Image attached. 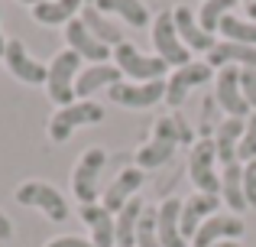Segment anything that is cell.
Here are the masks:
<instances>
[{
  "instance_id": "1",
  "label": "cell",
  "mask_w": 256,
  "mask_h": 247,
  "mask_svg": "<svg viewBox=\"0 0 256 247\" xmlns=\"http://www.w3.org/2000/svg\"><path fill=\"white\" fill-rule=\"evenodd\" d=\"M178 143H192V130L182 117H162L156 124V133L146 146H140L136 153V166L140 169H152V166H162L166 159H172L175 146Z\"/></svg>"
},
{
  "instance_id": "2",
  "label": "cell",
  "mask_w": 256,
  "mask_h": 247,
  "mask_svg": "<svg viewBox=\"0 0 256 247\" xmlns=\"http://www.w3.org/2000/svg\"><path fill=\"white\" fill-rule=\"evenodd\" d=\"M82 69V56L78 52H58L49 65V78H46V91L58 108H68L75 101V75Z\"/></svg>"
},
{
  "instance_id": "3",
  "label": "cell",
  "mask_w": 256,
  "mask_h": 247,
  "mask_svg": "<svg viewBox=\"0 0 256 247\" xmlns=\"http://www.w3.org/2000/svg\"><path fill=\"white\" fill-rule=\"evenodd\" d=\"M152 46H156L159 59H162L166 65H175V69H185V65L192 62V56H188V46L182 43L178 30H175L172 10H162V13L156 17V23H152Z\"/></svg>"
},
{
  "instance_id": "4",
  "label": "cell",
  "mask_w": 256,
  "mask_h": 247,
  "mask_svg": "<svg viewBox=\"0 0 256 247\" xmlns=\"http://www.w3.org/2000/svg\"><path fill=\"white\" fill-rule=\"evenodd\" d=\"M107 163V153L100 150V146H91V150H84L82 156H78V166H75V176H72V192H75V198L82 205H94V198H98V176L100 169H104Z\"/></svg>"
},
{
  "instance_id": "5",
  "label": "cell",
  "mask_w": 256,
  "mask_h": 247,
  "mask_svg": "<svg viewBox=\"0 0 256 247\" xmlns=\"http://www.w3.org/2000/svg\"><path fill=\"white\" fill-rule=\"evenodd\" d=\"M114 59H117V69L124 72V75H130L133 82H156V78H162L166 69H169L159 56H143L133 43H120L117 49H114Z\"/></svg>"
},
{
  "instance_id": "6",
  "label": "cell",
  "mask_w": 256,
  "mask_h": 247,
  "mask_svg": "<svg viewBox=\"0 0 256 247\" xmlns=\"http://www.w3.org/2000/svg\"><path fill=\"white\" fill-rule=\"evenodd\" d=\"M104 121V108L94 101H78V104H68V108H58L56 114H52L49 121V137L56 140V143H62V140L72 137V130L82 124H98Z\"/></svg>"
},
{
  "instance_id": "7",
  "label": "cell",
  "mask_w": 256,
  "mask_h": 247,
  "mask_svg": "<svg viewBox=\"0 0 256 247\" xmlns=\"http://www.w3.org/2000/svg\"><path fill=\"white\" fill-rule=\"evenodd\" d=\"M218 163V150H214V140H198L192 150V163H188V176L198 185V192L204 195H220V179L214 172Z\"/></svg>"
},
{
  "instance_id": "8",
  "label": "cell",
  "mask_w": 256,
  "mask_h": 247,
  "mask_svg": "<svg viewBox=\"0 0 256 247\" xmlns=\"http://www.w3.org/2000/svg\"><path fill=\"white\" fill-rule=\"evenodd\" d=\"M107 98L120 108H152L156 101L166 98V82L156 78V82H143V85H133V82H117L107 88Z\"/></svg>"
},
{
  "instance_id": "9",
  "label": "cell",
  "mask_w": 256,
  "mask_h": 247,
  "mask_svg": "<svg viewBox=\"0 0 256 247\" xmlns=\"http://www.w3.org/2000/svg\"><path fill=\"white\" fill-rule=\"evenodd\" d=\"M214 98H218V104L230 117L246 121V117L253 114V108L244 98V88H240V65H224V69H218V91H214Z\"/></svg>"
},
{
  "instance_id": "10",
  "label": "cell",
  "mask_w": 256,
  "mask_h": 247,
  "mask_svg": "<svg viewBox=\"0 0 256 247\" xmlns=\"http://www.w3.org/2000/svg\"><path fill=\"white\" fill-rule=\"evenodd\" d=\"M16 202L20 205H32V208H42L52 221H65L68 218V205L58 195L56 185L49 182H23L16 189Z\"/></svg>"
},
{
  "instance_id": "11",
  "label": "cell",
  "mask_w": 256,
  "mask_h": 247,
  "mask_svg": "<svg viewBox=\"0 0 256 247\" xmlns=\"http://www.w3.org/2000/svg\"><path fill=\"white\" fill-rule=\"evenodd\" d=\"M211 72L214 69L208 62H188L185 69H175V75L166 82V101H169V108H182L194 85L211 82Z\"/></svg>"
},
{
  "instance_id": "12",
  "label": "cell",
  "mask_w": 256,
  "mask_h": 247,
  "mask_svg": "<svg viewBox=\"0 0 256 247\" xmlns=\"http://www.w3.org/2000/svg\"><path fill=\"white\" fill-rule=\"evenodd\" d=\"M4 62H6V69H10L20 82H26V85H42L46 78H49V69H46L42 62H36V59L26 56V49H23L20 39H10V43H6Z\"/></svg>"
},
{
  "instance_id": "13",
  "label": "cell",
  "mask_w": 256,
  "mask_h": 247,
  "mask_svg": "<svg viewBox=\"0 0 256 247\" xmlns=\"http://www.w3.org/2000/svg\"><path fill=\"white\" fill-rule=\"evenodd\" d=\"M244 234V221L237 215H211L194 234V247H211L220 241H237Z\"/></svg>"
},
{
  "instance_id": "14",
  "label": "cell",
  "mask_w": 256,
  "mask_h": 247,
  "mask_svg": "<svg viewBox=\"0 0 256 247\" xmlns=\"http://www.w3.org/2000/svg\"><path fill=\"white\" fill-rule=\"evenodd\" d=\"M218 205H220V195H192L185 205H182V237H194L198 228L208 221L211 215H218Z\"/></svg>"
},
{
  "instance_id": "15",
  "label": "cell",
  "mask_w": 256,
  "mask_h": 247,
  "mask_svg": "<svg viewBox=\"0 0 256 247\" xmlns=\"http://www.w3.org/2000/svg\"><path fill=\"white\" fill-rule=\"evenodd\" d=\"M65 39H68L72 52H78L82 59H91V62H98V65H107V59H110V46L98 43V39L88 33V26H84L78 17L68 23V30H65Z\"/></svg>"
},
{
  "instance_id": "16",
  "label": "cell",
  "mask_w": 256,
  "mask_h": 247,
  "mask_svg": "<svg viewBox=\"0 0 256 247\" xmlns=\"http://www.w3.org/2000/svg\"><path fill=\"white\" fill-rule=\"evenodd\" d=\"M172 20H175V30H178V36H182V43L188 46V49H194V52H211L214 46V36L211 33H204L198 26V20L192 17V10H188L185 4H178L172 10Z\"/></svg>"
},
{
  "instance_id": "17",
  "label": "cell",
  "mask_w": 256,
  "mask_h": 247,
  "mask_svg": "<svg viewBox=\"0 0 256 247\" xmlns=\"http://www.w3.org/2000/svg\"><path fill=\"white\" fill-rule=\"evenodd\" d=\"M156 231H159V244L162 247H188V241L182 237V202L178 198H166L159 205Z\"/></svg>"
},
{
  "instance_id": "18",
  "label": "cell",
  "mask_w": 256,
  "mask_h": 247,
  "mask_svg": "<svg viewBox=\"0 0 256 247\" xmlns=\"http://www.w3.org/2000/svg\"><path fill=\"white\" fill-rule=\"evenodd\" d=\"M143 185V169L133 166V169H124L104 192V208L107 211H120L130 198H136V189Z\"/></svg>"
},
{
  "instance_id": "19",
  "label": "cell",
  "mask_w": 256,
  "mask_h": 247,
  "mask_svg": "<svg viewBox=\"0 0 256 247\" xmlns=\"http://www.w3.org/2000/svg\"><path fill=\"white\" fill-rule=\"evenodd\" d=\"M82 218L91 228L94 247H114L117 244V221L110 218V211L104 205H82Z\"/></svg>"
},
{
  "instance_id": "20",
  "label": "cell",
  "mask_w": 256,
  "mask_h": 247,
  "mask_svg": "<svg viewBox=\"0 0 256 247\" xmlns=\"http://www.w3.org/2000/svg\"><path fill=\"white\" fill-rule=\"evenodd\" d=\"M124 82V72L117 69V65H91V69L82 72V78H75V98L78 101H84V98H91L98 88H110V85Z\"/></svg>"
},
{
  "instance_id": "21",
  "label": "cell",
  "mask_w": 256,
  "mask_h": 247,
  "mask_svg": "<svg viewBox=\"0 0 256 247\" xmlns=\"http://www.w3.org/2000/svg\"><path fill=\"white\" fill-rule=\"evenodd\" d=\"M211 69L224 65H240V69H256V46H240V43H218L208 56Z\"/></svg>"
},
{
  "instance_id": "22",
  "label": "cell",
  "mask_w": 256,
  "mask_h": 247,
  "mask_svg": "<svg viewBox=\"0 0 256 247\" xmlns=\"http://www.w3.org/2000/svg\"><path fill=\"white\" fill-rule=\"evenodd\" d=\"M244 127H246V121H240V117H227V121L218 127L214 150H218V159L224 166L237 163V146H240V137H244Z\"/></svg>"
},
{
  "instance_id": "23",
  "label": "cell",
  "mask_w": 256,
  "mask_h": 247,
  "mask_svg": "<svg viewBox=\"0 0 256 247\" xmlns=\"http://www.w3.org/2000/svg\"><path fill=\"white\" fill-rule=\"evenodd\" d=\"M82 23L88 26V33H91L98 43H104V46H120V43H126V39H124V30H117V26H114L94 4H88L84 10H82Z\"/></svg>"
},
{
  "instance_id": "24",
  "label": "cell",
  "mask_w": 256,
  "mask_h": 247,
  "mask_svg": "<svg viewBox=\"0 0 256 247\" xmlns=\"http://www.w3.org/2000/svg\"><path fill=\"white\" fill-rule=\"evenodd\" d=\"M220 195L224 202L230 205L234 211H246V195H244V166L240 163H230L224 166V176H220Z\"/></svg>"
},
{
  "instance_id": "25",
  "label": "cell",
  "mask_w": 256,
  "mask_h": 247,
  "mask_svg": "<svg viewBox=\"0 0 256 247\" xmlns=\"http://www.w3.org/2000/svg\"><path fill=\"white\" fill-rule=\"evenodd\" d=\"M100 13H117V17H124L130 26H136V30H143V26H150V10H146L140 0H98Z\"/></svg>"
},
{
  "instance_id": "26",
  "label": "cell",
  "mask_w": 256,
  "mask_h": 247,
  "mask_svg": "<svg viewBox=\"0 0 256 247\" xmlns=\"http://www.w3.org/2000/svg\"><path fill=\"white\" fill-rule=\"evenodd\" d=\"M140 215H143V202H140V198H130V202L117 211V247H133L136 244Z\"/></svg>"
},
{
  "instance_id": "27",
  "label": "cell",
  "mask_w": 256,
  "mask_h": 247,
  "mask_svg": "<svg viewBox=\"0 0 256 247\" xmlns=\"http://www.w3.org/2000/svg\"><path fill=\"white\" fill-rule=\"evenodd\" d=\"M82 4H84V0H49V4L32 7V17H36L39 23H49V26H56V23H72Z\"/></svg>"
},
{
  "instance_id": "28",
  "label": "cell",
  "mask_w": 256,
  "mask_h": 247,
  "mask_svg": "<svg viewBox=\"0 0 256 247\" xmlns=\"http://www.w3.org/2000/svg\"><path fill=\"white\" fill-rule=\"evenodd\" d=\"M220 33L227 36V43H240V46H256V23H244V20L227 13L220 20Z\"/></svg>"
},
{
  "instance_id": "29",
  "label": "cell",
  "mask_w": 256,
  "mask_h": 247,
  "mask_svg": "<svg viewBox=\"0 0 256 247\" xmlns=\"http://www.w3.org/2000/svg\"><path fill=\"white\" fill-rule=\"evenodd\" d=\"M234 4H237V0H204L198 26H201L204 33H211V36H214V30H220V20L227 17V10H230Z\"/></svg>"
},
{
  "instance_id": "30",
  "label": "cell",
  "mask_w": 256,
  "mask_h": 247,
  "mask_svg": "<svg viewBox=\"0 0 256 247\" xmlns=\"http://www.w3.org/2000/svg\"><path fill=\"white\" fill-rule=\"evenodd\" d=\"M156 218H159V208L143 205V215H140V224H136V247H162L156 231Z\"/></svg>"
},
{
  "instance_id": "31",
  "label": "cell",
  "mask_w": 256,
  "mask_h": 247,
  "mask_svg": "<svg viewBox=\"0 0 256 247\" xmlns=\"http://www.w3.org/2000/svg\"><path fill=\"white\" fill-rule=\"evenodd\" d=\"M240 159H256V111L246 117V127H244V137H240V146H237V163Z\"/></svg>"
},
{
  "instance_id": "32",
  "label": "cell",
  "mask_w": 256,
  "mask_h": 247,
  "mask_svg": "<svg viewBox=\"0 0 256 247\" xmlns=\"http://www.w3.org/2000/svg\"><path fill=\"white\" fill-rule=\"evenodd\" d=\"M244 195H246V205L256 208V159L244 166Z\"/></svg>"
},
{
  "instance_id": "33",
  "label": "cell",
  "mask_w": 256,
  "mask_h": 247,
  "mask_svg": "<svg viewBox=\"0 0 256 247\" xmlns=\"http://www.w3.org/2000/svg\"><path fill=\"white\" fill-rule=\"evenodd\" d=\"M240 88H244L246 104L256 111V69H240Z\"/></svg>"
},
{
  "instance_id": "34",
  "label": "cell",
  "mask_w": 256,
  "mask_h": 247,
  "mask_svg": "<svg viewBox=\"0 0 256 247\" xmlns=\"http://www.w3.org/2000/svg\"><path fill=\"white\" fill-rule=\"evenodd\" d=\"M46 247H94V241H84V237H56Z\"/></svg>"
},
{
  "instance_id": "35",
  "label": "cell",
  "mask_w": 256,
  "mask_h": 247,
  "mask_svg": "<svg viewBox=\"0 0 256 247\" xmlns=\"http://www.w3.org/2000/svg\"><path fill=\"white\" fill-rule=\"evenodd\" d=\"M13 237V224H10V218L0 211V241H10Z\"/></svg>"
},
{
  "instance_id": "36",
  "label": "cell",
  "mask_w": 256,
  "mask_h": 247,
  "mask_svg": "<svg viewBox=\"0 0 256 247\" xmlns=\"http://www.w3.org/2000/svg\"><path fill=\"white\" fill-rule=\"evenodd\" d=\"M244 7H246V13H250V20H256V0H244Z\"/></svg>"
},
{
  "instance_id": "37",
  "label": "cell",
  "mask_w": 256,
  "mask_h": 247,
  "mask_svg": "<svg viewBox=\"0 0 256 247\" xmlns=\"http://www.w3.org/2000/svg\"><path fill=\"white\" fill-rule=\"evenodd\" d=\"M211 247H240V241H220V244H211Z\"/></svg>"
},
{
  "instance_id": "38",
  "label": "cell",
  "mask_w": 256,
  "mask_h": 247,
  "mask_svg": "<svg viewBox=\"0 0 256 247\" xmlns=\"http://www.w3.org/2000/svg\"><path fill=\"white\" fill-rule=\"evenodd\" d=\"M0 17H4V4H0ZM4 49H6V43H4V36H0V56H4Z\"/></svg>"
},
{
  "instance_id": "39",
  "label": "cell",
  "mask_w": 256,
  "mask_h": 247,
  "mask_svg": "<svg viewBox=\"0 0 256 247\" xmlns=\"http://www.w3.org/2000/svg\"><path fill=\"white\" fill-rule=\"evenodd\" d=\"M23 4H32V7H39V4H49V0H23Z\"/></svg>"
},
{
  "instance_id": "40",
  "label": "cell",
  "mask_w": 256,
  "mask_h": 247,
  "mask_svg": "<svg viewBox=\"0 0 256 247\" xmlns=\"http://www.w3.org/2000/svg\"><path fill=\"white\" fill-rule=\"evenodd\" d=\"M84 4H98V0H84Z\"/></svg>"
}]
</instances>
